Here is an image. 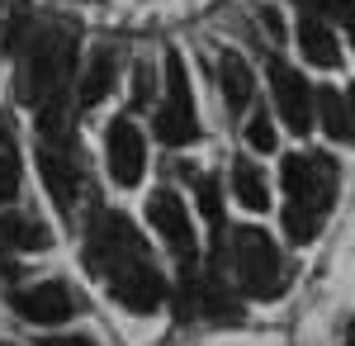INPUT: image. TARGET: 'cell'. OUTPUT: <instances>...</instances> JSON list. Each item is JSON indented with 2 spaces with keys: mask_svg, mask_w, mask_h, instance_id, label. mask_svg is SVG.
Returning a JSON list of instances; mask_svg holds the SVG:
<instances>
[{
  "mask_svg": "<svg viewBox=\"0 0 355 346\" xmlns=\"http://www.w3.org/2000/svg\"><path fill=\"white\" fill-rule=\"evenodd\" d=\"M152 133L162 138L166 147H190L194 138H199V119L194 114H180V109L162 105L157 109V119H152Z\"/></svg>",
  "mask_w": 355,
  "mask_h": 346,
  "instance_id": "obj_16",
  "label": "cell"
},
{
  "mask_svg": "<svg viewBox=\"0 0 355 346\" xmlns=\"http://www.w3.org/2000/svg\"><path fill=\"white\" fill-rule=\"evenodd\" d=\"M266 76H270L275 109H279L284 129L303 138L308 129H313V119H318V90L303 81V72H294V67H289V62H279V57H270Z\"/></svg>",
  "mask_w": 355,
  "mask_h": 346,
  "instance_id": "obj_6",
  "label": "cell"
},
{
  "mask_svg": "<svg viewBox=\"0 0 355 346\" xmlns=\"http://www.w3.org/2000/svg\"><path fill=\"white\" fill-rule=\"evenodd\" d=\"M19 199V142L10 119L0 124V204H15Z\"/></svg>",
  "mask_w": 355,
  "mask_h": 346,
  "instance_id": "obj_17",
  "label": "cell"
},
{
  "mask_svg": "<svg viewBox=\"0 0 355 346\" xmlns=\"http://www.w3.org/2000/svg\"><path fill=\"white\" fill-rule=\"evenodd\" d=\"M0 238L19 252H48L53 247V233L38 218H24V213H0Z\"/></svg>",
  "mask_w": 355,
  "mask_h": 346,
  "instance_id": "obj_14",
  "label": "cell"
},
{
  "mask_svg": "<svg viewBox=\"0 0 355 346\" xmlns=\"http://www.w3.org/2000/svg\"><path fill=\"white\" fill-rule=\"evenodd\" d=\"M76 43L81 28L33 24L24 53V100L33 105L38 138H67V109H71V76H76Z\"/></svg>",
  "mask_w": 355,
  "mask_h": 346,
  "instance_id": "obj_2",
  "label": "cell"
},
{
  "mask_svg": "<svg viewBox=\"0 0 355 346\" xmlns=\"http://www.w3.org/2000/svg\"><path fill=\"white\" fill-rule=\"evenodd\" d=\"M232 195H237V204L242 209H251V213H261L266 204H270V190H266V176L251 166L246 157H237L232 161Z\"/></svg>",
  "mask_w": 355,
  "mask_h": 346,
  "instance_id": "obj_15",
  "label": "cell"
},
{
  "mask_svg": "<svg viewBox=\"0 0 355 346\" xmlns=\"http://www.w3.org/2000/svg\"><path fill=\"white\" fill-rule=\"evenodd\" d=\"M10 308L24 322H38V327H57L76 313V290L62 285V280H43V285H24V290L10 294Z\"/></svg>",
  "mask_w": 355,
  "mask_h": 346,
  "instance_id": "obj_8",
  "label": "cell"
},
{
  "mask_svg": "<svg viewBox=\"0 0 355 346\" xmlns=\"http://www.w3.org/2000/svg\"><path fill=\"white\" fill-rule=\"evenodd\" d=\"M279 181H284V238L294 247H308L322 233L331 199H336V161L318 152H289L279 161Z\"/></svg>",
  "mask_w": 355,
  "mask_h": 346,
  "instance_id": "obj_3",
  "label": "cell"
},
{
  "mask_svg": "<svg viewBox=\"0 0 355 346\" xmlns=\"http://www.w3.org/2000/svg\"><path fill=\"white\" fill-rule=\"evenodd\" d=\"M110 90H114V48H95L81 72V85H76V105L95 109Z\"/></svg>",
  "mask_w": 355,
  "mask_h": 346,
  "instance_id": "obj_12",
  "label": "cell"
},
{
  "mask_svg": "<svg viewBox=\"0 0 355 346\" xmlns=\"http://www.w3.org/2000/svg\"><path fill=\"white\" fill-rule=\"evenodd\" d=\"M166 105L180 109V114H194V90H190V72H185V57L166 53Z\"/></svg>",
  "mask_w": 355,
  "mask_h": 346,
  "instance_id": "obj_18",
  "label": "cell"
},
{
  "mask_svg": "<svg viewBox=\"0 0 355 346\" xmlns=\"http://www.w3.org/2000/svg\"><path fill=\"white\" fill-rule=\"evenodd\" d=\"M261 24L270 28V38H275V43L284 38V28H279V15H275V10H261Z\"/></svg>",
  "mask_w": 355,
  "mask_h": 346,
  "instance_id": "obj_22",
  "label": "cell"
},
{
  "mask_svg": "<svg viewBox=\"0 0 355 346\" xmlns=\"http://www.w3.org/2000/svg\"><path fill=\"white\" fill-rule=\"evenodd\" d=\"M351 43H355V15H351Z\"/></svg>",
  "mask_w": 355,
  "mask_h": 346,
  "instance_id": "obj_24",
  "label": "cell"
},
{
  "mask_svg": "<svg viewBox=\"0 0 355 346\" xmlns=\"http://www.w3.org/2000/svg\"><path fill=\"white\" fill-rule=\"evenodd\" d=\"M227 261H232V275H237L246 299H275L284 290V256H279V247L261 228H251V223L232 228Z\"/></svg>",
  "mask_w": 355,
  "mask_h": 346,
  "instance_id": "obj_4",
  "label": "cell"
},
{
  "mask_svg": "<svg viewBox=\"0 0 355 346\" xmlns=\"http://www.w3.org/2000/svg\"><path fill=\"white\" fill-rule=\"evenodd\" d=\"M85 266L105 280L114 304H123L128 313L147 318L166 304V280L152 266V252L142 233L133 228L128 213H100L85 233Z\"/></svg>",
  "mask_w": 355,
  "mask_h": 346,
  "instance_id": "obj_1",
  "label": "cell"
},
{
  "mask_svg": "<svg viewBox=\"0 0 355 346\" xmlns=\"http://www.w3.org/2000/svg\"><path fill=\"white\" fill-rule=\"evenodd\" d=\"M246 147L251 152H275V124L266 109H256L251 119H246Z\"/></svg>",
  "mask_w": 355,
  "mask_h": 346,
  "instance_id": "obj_19",
  "label": "cell"
},
{
  "mask_svg": "<svg viewBox=\"0 0 355 346\" xmlns=\"http://www.w3.org/2000/svg\"><path fill=\"white\" fill-rule=\"evenodd\" d=\"M318 119H322V129H327L331 142H355V109H351V100H341L331 85L318 90Z\"/></svg>",
  "mask_w": 355,
  "mask_h": 346,
  "instance_id": "obj_13",
  "label": "cell"
},
{
  "mask_svg": "<svg viewBox=\"0 0 355 346\" xmlns=\"http://www.w3.org/2000/svg\"><path fill=\"white\" fill-rule=\"evenodd\" d=\"M105 161H110V176L114 186H137L142 181V166H147V147H142V133H137V124L123 114V119H114L110 129H105Z\"/></svg>",
  "mask_w": 355,
  "mask_h": 346,
  "instance_id": "obj_9",
  "label": "cell"
},
{
  "mask_svg": "<svg viewBox=\"0 0 355 346\" xmlns=\"http://www.w3.org/2000/svg\"><path fill=\"white\" fill-rule=\"evenodd\" d=\"M38 346H95L90 337H76V332H67V337H43Z\"/></svg>",
  "mask_w": 355,
  "mask_h": 346,
  "instance_id": "obj_21",
  "label": "cell"
},
{
  "mask_svg": "<svg viewBox=\"0 0 355 346\" xmlns=\"http://www.w3.org/2000/svg\"><path fill=\"white\" fill-rule=\"evenodd\" d=\"M346 100H351V109H355V81H351V90H346Z\"/></svg>",
  "mask_w": 355,
  "mask_h": 346,
  "instance_id": "obj_23",
  "label": "cell"
},
{
  "mask_svg": "<svg viewBox=\"0 0 355 346\" xmlns=\"http://www.w3.org/2000/svg\"><path fill=\"white\" fill-rule=\"evenodd\" d=\"M38 171L48 181V195L62 218L76 213V199H81V157L71 152V138H43L38 142Z\"/></svg>",
  "mask_w": 355,
  "mask_h": 346,
  "instance_id": "obj_5",
  "label": "cell"
},
{
  "mask_svg": "<svg viewBox=\"0 0 355 346\" xmlns=\"http://www.w3.org/2000/svg\"><path fill=\"white\" fill-rule=\"evenodd\" d=\"M218 90L227 109H246L251 105V95H256V72L246 67L242 53H223L218 57Z\"/></svg>",
  "mask_w": 355,
  "mask_h": 346,
  "instance_id": "obj_10",
  "label": "cell"
},
{
  "mask_svg": "<svg viewBox=\"0 0 355 346\" xmlns=\"http://www.w3.org/2000/svg\"><path fill=\"white\" fill-rule=\"evenodd\" d=\"M152 85H157V72H152L147 62H137V67H133V109H147Z\"/></svg>",
  "mask_w": 355,
  "mask_h": 346,
  "instance_id": "obj_20",
  "label": "cell"
},
{
  "mask_svg": "<svg viewBox=\"0 0 355 346\" xmlns=\"http://www.w3.org/2000/svg\"><path fill=\"white\" fill-rule=\"evenodd\" d=\"M346 346H355V332H351V337H346Z\"/></svg>",
  "mask_w": 355,
  "mask_h": 346,
  "instance_id": "obj_25",
  "label": "cell"
},
{
  "mask_svg": "<svg viewBox=\"0 0 355 346\" xmlns=\"http://www.w3.org/2000/svg\"><path fill=\"white\" fill-rule=\"evenodd\" d=\"M147 218H152V228L162 233L166 247L180 256V266H190L199 247H194V223H190V209L180 204V195L166 190V186L152 190V195H147Z\"/></svg>",
  "mask_w": 355,
  "mask_h": 346,
  "instance_id": "obj_7",
  "label": "cell"
},
{
  "mask_svg": "<svg viewBox=\"0 0 355 346\" xmlns=\"http://www.w3.org/2000/svg\"><path fill=\"white\" fill-rule=\"evenodd\" d=\"M294 33H299V48L313 67H341V43H336V33L318 15H303Z\"/></svg>",
  "mask_w": 355,
  "mask_h": 346,
  "instance_id": "obj_11",
  "label": "cell"
}]
</instances>
